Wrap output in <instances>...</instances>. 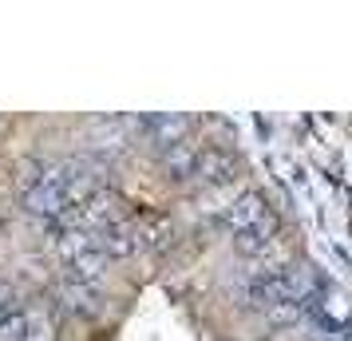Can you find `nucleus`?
Wrapping results in <instances>:
<instances>
[{
	"instance_id": "nucleus-3",
	"label": "nucleus",
	"mask_w": 352,
	"mask_h": 341,
	"mask_svg": "<svg viewBox=\"0 0 352 341\" xmlns=\"http://www.w3.org/2000/svg\"><path fill=\"white\" fill-rule=\"evenodd\" d=\"M273 211H270V203H265V195H257V191H245V195H238L230 207L222 211V223L230 234H241V230H254L261 227V223H270Z\"/></svg>"
},
{
	"instance_id": "nucleus-13",
	"label": "nucleus",
	"mask_w": 352,
	"mask_h": 341,
	"mask_svg": "<svg viewBox=\"0 0 352 341\" xmlns=\"http://www.w3.org/2000/svg\"><path fill=\"white\" fill-rule=\"evenodd\" d=\"M24 329H28V313H8L0 318V341H24Z\"/></svg>"
},
{
	"instance_id": "nucleus-1",
	"label": "nucleus",
	"mask_w": 352,
	"mask_h": 341,
	"mask_svg": "<svg viewBox=\"0 0 352 341\" xmlns=\"http://www.w3.org/2000/svg\"><path fill=\"white\" fill-rule=\"evenodd\" d=\"M52 242H56L60 262L67 266L64 278H72V282H91V286H96L99 278L107 274V254L99 250L96 234H83V230H56Z\"/></svg>"
},
{
	"instance_id": "nucleus-12",
	"label": "nucleus",
	"mask_w": 352,
	"mask_h": 341,
	"mask_svg": "<svg viewBox=\"0 0 352 341\" xmlns=\"http://www.w3.org/2000/svg\"><path fill=\"white\" fill-rule=\"evenodd\" d=\"M24 341H56V322H52L48 313L32 309V313H28V329H24Z\"/></svg>"
},
{
	"instance_id": "nucleus-6",
	"label": "nucleus",
	"mask_w": 352,
	"mask_h": 341,
	"mask_svg": "<svg viewBox=\"0 0 352 341\" xmlns=\"http://www.w3.org/2000/svg\"><path fill=\"white\" fill-rule=\"evenodd\" d=\"M234 171H238V163L230 151H218V147H206V151H198V167H194V179L202 183V187H222V183L234 179Z\"/></svg>"
},
{
	"instance_id": "nucleus-2",
	"label": "nucleus",
	"mask_w": 352,
	"mask_h": 341,
	"mask_svg": "<svg viewBox=\"0 0 352 341\" xmlns=\"http://www.w3.org/2000/svg\"><path fill=\"white\" fill-rule=\"evenodd\" d=\"M131 131H139L146 143H155L159 151H166V147L182 143L186 135H190V115L182 112H159V115H139V119H131L127 123Z\"/></svg>"
},
{
	"instance_id": "nucleus-10",
	"label": "nucleus",
	"mask_w": 352,
	"mask_h": 341,
	"mask_svg": "<svg viewBox=\"0 0 352 341\" xmlns=\"http://www.w3.org/2000/svg\"><path fill=\"white\" fill-rule=\"evenodd\" d=\"M309 341H352V329L349 325H333V322H324L320 318V306L317 309H309Z\"/></svg>"
},
{
	"instance_id": "nucleus-4",
	"label": "nucleus",
	"mask_w": 352,
	"mask_h": 341,
	"mask_svg": "<svg viewBox=\"0 0 352 341\" xmlns=\"http://www.w3.org/2000/svg\"><path fill=\"white\" fill-rule=\"evenodd\" d=\"M56 298H60V306H64L67 313H76V318H96L99 306H103L99 286H91V282H72V278H64V282L56 286Z\"/></svg>"
},
{
	"instance_id": "nucleus-11",
	"label": "nucleus",
	"mask_w": 352,
	"mask_h": 341,
	"mask_svg": "<svg viewBox=\"0 0 352 341\" xmlns=\"http://www.w3.org/2000/svg\"><path fill=\"white\" fill-rule=\"evenodd\" d=\"M44 175H48V163H44V159H24V163H20V175H16L20 195H24V191H32V187H40Z\"/></svg>"
},
{
	"instance_id": "nucleus-7",
	"label": "nucleus",
	"mask_w": 352,
	"mask_h": 341,
	"mask_svg": "<svg viewBox=\"0 0 352 341\" xmlns=\"http://www.w3.org/2000/svg\"><path fill=\"white\" fill-rule=\"evenodd\" d=\"M162 167H166V175H170V179H178V183L194 179V167H198V147H194L190 139L166 147V151H162Z\"/></svg>"
},
{
	"instance_id": "nucleus-8",
	"label": "nucleus",
	"mask_w": 352,
	"mask_h": 341,
	"mask_svg": "<svg viewBox=\"0 0 352 341\" xmlns=\"http://www.w3.org/2000/svg\"><path fill=\"white\" fill-rule=\"evenodd\" d=\"M273 234H277V218H270V223H261L254 230L234 234V246H238V254H245V258H265L273 250Z\"/></svg>"
},
{
	"instance_id": "nucleus-9",
	"label": "nucleus",
	"mask_w": 352,
	"mask_h": 341,
	"mask_svg": "<svg viewBox=\"0 0 352 341\" xmlns=\"http://www.w3.org/2000/svg\"><path fill=\"white\" fill-rule=\"evenodd\" d=\"M139 227V250H166L175 242V227L166 218H146V223H135Z\"/></svg>"
},
{
	"instance_id": "nucleus-5",
	"label": "nucleus",
	"mask_w": 352,
	"mask_h": 341,
	"mask_svg": "<svg viewBox=\"0 0 352 341\" xmlns=\"http://www.w3.org/2000/svg\"><path fill=\"white\" fill-rule=\"evenodd\" d=\"M96 242H99V250L107 254V262L131 258V254H139V227H135L131 218H119V223H111L107 230H99Z\"/></svg>"
}]
</instances>
